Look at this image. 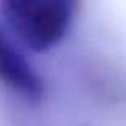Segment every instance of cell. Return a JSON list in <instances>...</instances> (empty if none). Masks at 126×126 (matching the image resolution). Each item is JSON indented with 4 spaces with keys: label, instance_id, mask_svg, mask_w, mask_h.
I'll use <instances>...</instances> for the list:
<instances>
[{
    "label": "cell",
    "instance_id": "6da1fadb",
    "mask_svg": "<svg viewBox=\"0 0 126 126\" xmlns=\"http://www.w3.org/2000/svg\"><path fill=\"white\" fill-rule=\"evenodd\" d=\"M78 0H0L3 16L21 42L38 53L64 38Z\"/></svg>",
    "mask_w": 126,
    "mask_h": 126
},
{
    "label": "cell",
    "instance_id": "7a4b0ae2",
    "mask_svg": "<svg viewBox=\"0 0 126 126\" xmlns=\"http://www.w3.org/2000/svg\"><path fill=\"white\" fill-rule=\"evenodd\" d=\"M0 81L31 101L43 97L45 85L29 61L18 51L0 27Z\"/></svg>",
    "mask_w": 126,
    "mask_h": 126
}]
</instances>
